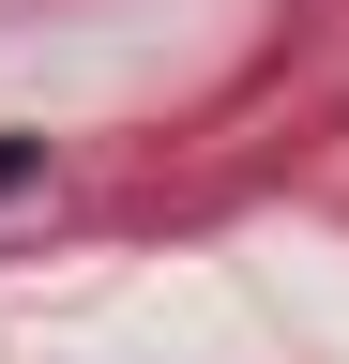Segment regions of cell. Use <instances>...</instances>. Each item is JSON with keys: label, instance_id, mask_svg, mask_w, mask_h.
Masks as SVG:
<instances>
[{"label": "cell", "instance_id": "1", "mask_svg": "<svg viewBox=\"0 0 349 364\" xmlns=\"http://www.w3.org/2000/svg\"><path fill=\"white\" fill-rule=\"evenodd\" d=\"M46 182V136H0V198H31Z\"/></svg>", "mask_w": 349, "mask_h": 364}]
</instances>
